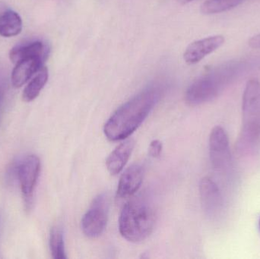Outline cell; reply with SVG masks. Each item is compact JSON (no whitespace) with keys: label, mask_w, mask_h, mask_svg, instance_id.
Here are the masks:
<instances>
[{"label":"cell","mask_w":260,"mask_h":259,"mask_svg":"<svg viewBox=\"0 0 260 259\" xmlns=\"http://www.w3.org/2000/svg\"><path fill=\"white\" fill-rule=\"evenodd\" d=\"M159 97V90L150 87L122 105L105 124L107 138L112 141L128 138L148 117Z\"/></svg>","instance_id":"6da1fadb"},{"label":"cell","mask_w":260,"mask_h":259,"mask_svg":"<svg viewBox=\"0 0 260 259\" xmlns=\"http://www.w3.org/2000/svg\"><path fill=\"white\" fill-rule=\"evenodd\" d=\"M155 211L147 199L136 197L123 206L119 229L123 238L133 243L145 240L154 229Z\"/></svg>","instance_id":"7a4b0ae2"},{"label":"cell","mask_w":260,"mask_h":259,"mask_svg":"<svg viewBox=\"0 0 260 259\" xmlns=\"http://www.w3.org/2000/svg\"><path fill=\"white\" fill-rule=\"evenodd\" d=\"M236 62L224 64L196 80L186 91V103L197 106L218 97L239 69Z\"/></svg>","instance_id":"3957f363"},{"label":"cell","mask_w":260,"mask_h":259,"mask_svg":"<svg viewBox=\"0 0 260 259\" xmlns=\"http://www.w3.org/2000/svg\"><path fill=\"white\" fill-rule=\"evenodd\" d=\"M260 139V82H247L243 95L242 129L238 140L241 147L251 146Z\"/></svg>","instance_id":"277c9868"},{"label":"cell","mask_w":260,"mask_h":259,"mask_svg":"<svg viewBox=\"0 0 260 259\" xmlns=\"http://www.w3.org/2000/svg\"><path fill=\"white\" fill-rule=\"evenodd\" d=\"M109 202L105 194L99 195L93 200L82 220L84 234L90 238H95L103 234L107 226Z\"/></svg>","instance_id":"5b68a950"},{"label":"cell","mask_w":260,"mask_h":259,"mask_svg":"<svg viewBox=\"0 0 260 259\" xmlns=\"http://www.w3.org/2000/svg\"><path fill=\"white\" fill-rule=\"evenodd\" d=\"M209 156L212 167L215 170H225L230 168L232 153L229 136L221 126L212 129L209 136Z\"/></svg>","instance_id":"8992f818"},{"label":"cell","mask_w":260,"mask_h":259,"mask_svg":"<svg viewBox=\"0 0 260 259\" xmlns=\"http://www.w3.org/2000/svg\"><path fill=\"white\" fill-rule=\"evenodd\" d=\"M41 172V161L36 155H29L18 167L21 193L26 202H30Z\"/></svg>","instance_id":"52a82bcc"},{"label":"cell","mask_w":260,"mask_h":259,"mask_svg":"<svg viewBox=\"0 0 260 259\" xmlns=\"http://www.w3.org/2000/svg\"><path fill=\"white\" fill-rule=\"evenodd\" d=\"M224 42L225 39L222 35H214L194 41L185 50L183 59L189 65L198 63L208 55L220 48Z\"/></svg>","instance_id":"ba28073f"},{"label":"cell","mask_w":260,"mask_h":259,"mask_svg":"<svg viewBox=\"0 0 260 259\" xmlns=\"http://www.w3.org/2000/svg\"><path fill=\"white\" fill-rule=\"evenodd\" d=\"M143 178V168L139 164H133L122 174L117 187V197L128 199L140 188Z\"/></svg>","instance_id":"9c48e42d"},{"label":"cell","mask_w":260,"mask_h":259,"mask_svg":"<svg viewBox=\"0 0 260 259\" xmlns=\"http://www.w3.org/2000/svg\"><path fill=\"white\" fill-rule=\"evenodd\" d=\"M200 199L206 214L213 215L221 208L222 198L219 188L211 178L204 177L200 184Z\"/></svg>","instance_id":"30bf717a"},{"label":"cell","mask_w":260,"mask_h":259,"mask_svg":"<svg viewBox=\"0 0 260 259\" xmlns=\"http://www.w3.org/2000/svg\"><path fill=\"white\" fill-rule=\"evenodd\" d=\"M44 61L42 58L34 57L23 59L16 63L11 78L12 85L15 88H21L27 83L41 69Z\"/></svg>","instance_id":"8fae6325"},{"label":"cell","mask_w":260,"mask_h":259,"mask_svg":"<svg viewBox=\"0 0 260 259\" xmlns=\"http://www.w3.org/2000/svg\"><path fill=\"white\" fill-rule=\"evenodd\" d=\"M134 146V141L127 139L111 152L106 161L107 168L111 174H118L124 168L129 161Z\"/></svg>","instance_id":"7c38bea8"},{"label":"cell","mask_w":260,"mask_h":259,"mask_svg":"<svg viewBox=\"0 0 260 259\" xmlns=\"http://www.w3.org/2000/svg\"><path fill=\"white\" fill-rule=\"evenodd\" d=\"M49 49L41 41H35L26 45H18L13 47L9 53V57L13 63H18L28 58H42L45 60L48 56Z\"/></svg>","instance_id":"4fadbf2b"},{"label":"cell","mask_w":260,"mask_h":259,"mask_svg":"<svg viewBox=\"0 0 260 259\" xmlns=\"http://www.w3.org/2000/svg\"><path fill=\"white\" fill-rule=\"evenodd\" d=\"M22 30V20L13 10H7L0 15V35L12 38L19 34Z\"/></svg>","instance_id":"5bb4252c"},{"label":"cell","mask_w":260,"mask_h":259,"mask_svg":"<svg viewBox=\"0 0 260 259\" xmlns=\"http://www.w3.org/2000/svg\"><path fill=\"white\" fill-rule=\"evenodd\" d=\"M48 80V70L46 67L42 66L37 72L36 76L29 82L24 88L22 94L24 101H33L39 95L41 90L44 88Z\"/></svg>","instance_id":"9a60e30c"},{"label":"cell","mask_w":260,"mask_h":259,"mask_svg":"<svg viewBox=\"0 0 260 259\" xmlns=\"http://www.w3.org/2000/svg\"><path fill=\"white\" fill-rule=\"evenodd\" d=\"M244 0H206L200 8L205 15L221 13L240 6Z\"/></svg>","instance_id":"2e32d148"},{"label":"cell","mask_w":260,"mask_h":259,"mask_svg":"<svg viewBox=\"0 0 260 259\" xmlns=\"http://www.w3.org/2000/svg\"><path fill=\"white\" fill-rule=\"evenodd\" d=\"M50 248L52 256L55 259H66L63 233L59 227L52 228L50 234Z\"/></svg>","instance_id":"e0dca14e"},{"label":"cell","mask_w":260,"mask_h":259,"mask_svg":"<svg viewBox=\"0 0 260 259\" xmlns=\"http://www.w3.org/2000/svg\"><path fill=\"white\" fill-rule=\"evenodd\" d=\"M162 151V144L159 140L151 141L148 147V154L152 158H159Z\"/></svg>","instance_id":"ac0fdd59"},{"label":"cell","mask_w":260,"mask_h":259,"mask_svg":"<svg viewBox=\"0 0 260 259\" xmlns=\"http://www.w3.org/2000/svg\"><path fill=\"white\" fill-rule=\"evenodd\" d=\"M248 45L253 49H260V33L252 36L249 40Z\"/></svg>","instance_id":"d6986e66"},{"label":"cell","mask_w":260,"mask_h":259,"mask_svg":"<svg viewBox=\"0 0 260 259\" xmlns=\"http://www.w3.org/2000/svg\"><path fill=\"white\" fill-rule=\"evenodd\" d=\"M182 4H187V3H190V2L193 1V0H178Z\"/></svg>","instance_id":"ffe728a7"},{"label":"cell","mask_w":260,"mask_h":259,"mask_svg":"<svg viewBox=\"0 0 260 259\" xmlns=\"http://www.w3.org/2000/svg\"><path fill=\"white\" fill-rule=\"evenodd\" d=\"M259 229H260V220H259Z\"/></svg>","instance_id":"44dd1931"}]
</instances>
